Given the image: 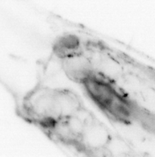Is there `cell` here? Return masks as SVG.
<instances>
[{
	"label": "cell",
	"instance_id": "1",
	"mask_svg": "<svg viewBox=\"0 0 155 157\" xmlns=\"http://www.w3.org/2000/svg\"><path fill=\"white\" fill-rule=\"evenodd\" d=\"M84 132L85 141L91 147H102L109 141L108 131L99 124L91 122Z\"/></svg>",
	"mask_w": 155,
	"mask_h": 157
},
{
	"label": "cell",
	"instance_id": "2",
	"mask_svg": "<svg viewBox=\"0 0 155 157\" xmlns=\"http://www.w3.org/2000/svg\"><path fill=\"white\" fill-rule=\"evenodd\" d=\"M89 63L86 59L81 56L71 57L66 64L65 68L70 76L76 79L86 80L89 78Z\"/></svg>",
	"mask_w": 155,
	"mask_h": 157
}]
</instances>
